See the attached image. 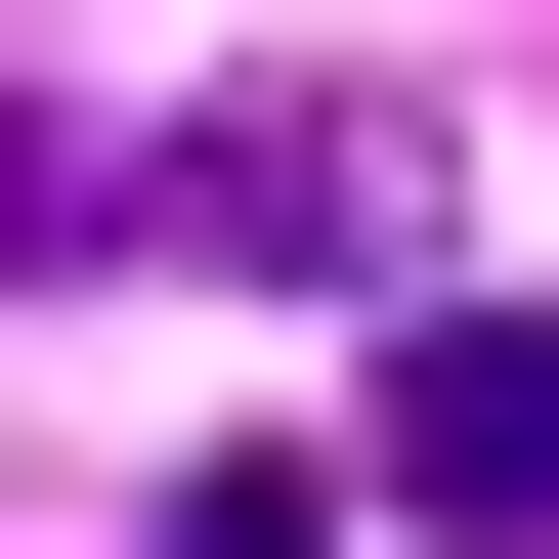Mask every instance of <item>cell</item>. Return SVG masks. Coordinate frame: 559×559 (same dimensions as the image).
<instances>
[{
	"mask_svg": "<svg viewBox=\"0 0 559 559\" xmlns=\"http://www.w3.org/2000/svg\"><path fill=\"white\" fill-rule=\"evenodd\" d=\"M0 259H86V130H0Z\"/></svg>",
	"mask_w": 559,
	"mask_h": 559,
	"instance_id": "obj_4",
	"label": "cell"
},
{
	"mask_svg": "<svg viewBox=\"0 0 559 559\" xmlns=\"http://www.w3.org/2000/svg\"><path fill=\"white\" fill-rule=\"evenodd\" d=\"M130 559H345V516H301V474H173V516H130Z\"/></svg>",
	"mask_w": 559,
	"mask_h": 559,
	"instance_id": "obj_3",
	"label": "cell"
},
{
	"mask_svg": "<svg viewBox=\"0 0 559 559\" xmlns=\"http://www.w3.org/2000/svg\"><path fill=\"white\" fill-rule=\"evenodd\" d=\"M388 516L559 559V301H388Z\"/></svg>",
	"mask_w": 559,
	"mask_h": 559,
	"instance_id": "obj_2",
	"label": "cell"
},
{
	"mask_svg": "<svg viewBox=\"0 0 559 559\" xmlns=\"http://www.w3.org/2000/svg\"><path fill=\"white\" fill-rule=\"evenodd\" d=\"M173 215H215V259H345V301H430V86H215V130H173Z\"/></svg>",
	"mask_w": 559,
	"mask_h": 559,
	"instance_id": "obj_1",
	"label": "cell"
}]
</instances>
